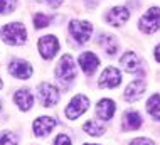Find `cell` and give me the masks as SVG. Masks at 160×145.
Instances as JSON below:
<instances>
[{
  "mask_svg": "<svg viewBox=\"0 0 160 145\" xmlns=\"http://www.w3.org/2000/svg\"><path fill=\"white\" fill-rule=\"evenodd\" d=\"M54 145H72V143H71V138H69L68 135L61 133V135H58V137H56Z\"/></svg>",
  "mask_w": 160,
  "mask_h": 145,
  "instance_id": "cell-24",
  "label": "cell"
},
{
  "mask_svg": "<svg viewBox=\"0 0 160 145\" xmlns=\"http://www.w3.org/2000/svg\"><path fill=\"white\" fill-rule=\"evenodd\" d=\"M56 78H58L64 85H69L72 80L76 78V68H74V61L69 54H64L61 61H59L58 68H56Z\"/></svg>",
  "mask_w": 160,
  "mask_h": 145,
  "instance_id": "cell-2",
  "label": "cell"
},
{
  "mask_svg": "<svg viewBox=\"0 0 160 145\" xmlns=\"http://www.w3.org/2000/svg\"><path fill=\"white\" fill-rule=\"evenodd\" d=\"M99 42H103V44H105V49H106V52H108L110 56H113L115 52L118 51V46H116L115 39L111 37V36H103Z\"/></svg>",
  "mask_w": 160,
  "mask_h": 145,
  "instance_id": "cell-20",
  "label": "cell"
},
{
  "mask_svg": "<svg viewBox=\"0 0 160 145\" xmlns=\"http://www.w3.org/2000/svg\"><path fill=\"white\" fill-rule=\"evenodd\" d=\"M155 59L160 61V44H158L157 47H155Z\"/></svg>",
  "mask_w": 160,
  "mask_h": 145,
  "instance_id": "cell-27",
  "label": "cell"
},
{
  "mask_svg": "<svg viewBox=\"0 0 160 145\" xmlns=\"http://www.w3.org/2000/svg\"><path fill=\"white\" fill-rule=\"evenodd\" d=\"M37 95L42 106H54L59 101V90L49 83H42L37 86Z\"/></svg>",
  "mask_w": 160,
  "mask_h": 145,
  "instance_id": "cell-5",
  "label": "cell"
},
{
  "mask_svg": "<svg viewBox=\"0 0 160 145\" xmlns=\"http://www.w3.org/2000/svg\"><path fill=\"white\" fill-rule=\"evenodd\" d=\"M130 145H155L152 140H148V138H143V137H140V138H135Z\"/></svg>",
  "mask_w": 160,
  "mask_h": 145,
  "instance_id": "cell-25",
  "label": "cell"
},
{
  "mask_svg": "<svg viewBox=\"0 0 160 145\" xmlns=\"http://www.w3.org/2000/svg\"><path fill=\"white\" fill-rule=\"evenodd\" d=\"M83 145H93V143H83Z\"/></svg>",
  "mask_w": 160,
  "mask_h": 145,
  "instance_id": "cell-28",
  "label": "cell"
},
{
  "mask_svg": "<svg viewBox=\"0 0 160 145\" xmlns=\"http://www.w3.org/2000/svg\"><path fill=\"white\" fill-rule=\"evenodd\" d=\"M14 101L17 103V106L22 110V111H27V110H31L32 105H34V96L27 88H22V90L15 91Z\"/></svg>",
  "mask_w": 160,
  "mask_h": 145,
  "instance_id": "cell-15",
  "label": "cell"
},
{
  "mask_svg": "<svg viewBox=\"0 0 160 145\" xmlns=\"http://www.w3.org/2000/svg\"><path fill=\"white\" fill-rule=\"evenodd\" d=\"M88 106H89V100L84 95H76L66 106V117L69 120H74V118L83 115L86 110H88Z\"/></svg>",
  "mask_w": 160,
  "mask_h": 145,
  "instance_id": "cell-6",
  "label": "cell"
},
{
  "mask_svg": "<svg viewBox=\"0 0 160 145\" xmlns=\"http://www.w3.org/2000/svg\"><path fill=\"white\" fill-rule=\"evenodd\" d=\"M59 51V41L54 36H44L39 39V52L44 59H52Z\"/></svg>",
  "mask_w": 160,
  "mask_h": 145,
  "instance_id": "cell-7",
  "label": "cell"
},
{
  "mask_svg": "<svg viewBox=\"0 0 160 145\" xmlns=\"http://www.w3.org/2000/svg\"><path fill=\"white\" fill-rule=\"evenodd\" d=\"M122 125H123V130H137L142 127V117L137 111H127Z\"/></svg>",
  "mask_w": 160,
  "mask_h": 145,
  "instance_id": "cell-17",
  "label": "cell"
},
{
  "mask_svg": "<svg viewBox=\"0 0 160 145\" xmlns=\"http://www.w3.org/2000/svg\"><path fill=\"white\" fill-rule=\"evenodd\" d=\"M122 63V68L125 69L127 73H138V74H143L142 73V68H140V59L135 56V52H125L120 59Z\"/></svg>",
  "mask_w": 160,
  "mask_h": 145,
  "instance_id": "cell-12",
  "label": "cell"
},
{
  "mask_svg": "<svg viewBox=\"0 0 160 145\" xmlns=\"http://www.w3.org/2000/svg\"><path fill=\"white\" fill-rule=\"evenodd\" d=\"M17 5V0H0V14H10Z\"/></svg>",
  "mask_w": 160,
  "mask_h": 145,
  "instance_id": "cell-23",
  "label": "cell"
},
{
  "mask_svg": "<svg viewBox=\"0 0 160 145\" xmlns=\"http://www.w3.org/2000/svg\"><path fill=\"white\" fill-rule=\"evenodd\" d=\"M120 83H122V73L116 68H106L98 80V85L101 88H116Z\"/></svg>",
  "mask_w": 160,
  "mask_h": 145,
  "instance_id": "cell-9",
  "label": "cell"
},
{
  "mask_svg": "<svg viewBox=\"0 0 160 145\" xmlns=\"http://www.w3.org/2000/svg\"><path fill=\"white\" fill-rule=\"evenodd\" d=\"M113 113H115L113 100H108V98L99 100L98 105H96V115L101 118V120H110V118H113Z\"/></svg>",
  "mask_w": 160,
  "mask_h": 145,
  "instance_id": "cell-16",
  "label": "cell"
},
{
  "mask_svg": "<svg viewBox=\"0 0 160 145\" xmlns=\"http://www.w3.org/2000/svg\"><path fill=\"white\" fill-rule=\"evenodd\" d=\"M49 24H51V17L46 15V14H37L34 17V25H36V29H44Z\"/></svg>",
  "mask_w": 160,
  "mask_h": 145,
  "instance_id": "cell-22",
  "label": "cell"
},
{
  "mask_svg": "<svg viewBox=\"0 0 160 145\" xmlns=\"http://www.w3.org/2000/svg\"><path fill=\"white\" fill-rule=\"evenodd\" d=\"M0 36L10 46H24L25 41H27V30H25L24 24L12 22V24H7L5 27H2Z\"/></svg>",
  "mask_w": 160,
  "mask_h": 145,
  "instance_id": "cell-1",
  "label": "cell"
},
{
  "mask_svg": "<svg viewBox=\"0 0 160 145\" xmlns=\"http://www.w3.org/2000/svg\"><path fill=\"white\" fill-rule=\"evenodd\" d=\"M130 17V12L127 7H113L110 12H108L106 15V20L110 22L111 25H115V27H118V25H122L123 22H127Z\"/></svg>",
  "mask_w": 160,
  "mask_h": 145,
  "instance_id": "cell-14",
  "label": "cell"
},
{
  "mask_svg": "<svg viewBox=\"0 0 160 145\" xmlns=\"http://www.w3.org/2000/svg\"><path fill=\"white\" fill-rule=\"evenodd\" d=\"M54 127H56V120H54V118H51V117H39V118H36L32 128H34L36 137H47V135L54 130Z\"/></svg>",
  "mask_w": 160,
  "mask_h": 145,
  "instance_id": "cell-10",
  "label": "cell"
},
{
  "mask_svg": "<svg viewBox=\"0 0 160 145\" xmlns=\"http://www.w3.org/2000/svg\"><path fill=\"white\" fill-rule=\"evenodd\" d=\"M0 88H2V80H0Z\"/></svg>",
  "mask_w": 160,
  "mask_h": 145,
  "instance_id": "cell-29",
  "label": "cell"
},
{
  "mask_svg": "<svg viewBox=\"0 0 160 145\" xmlns=\"http://www.w3.org/2000/svg\"><path fill=\"white\" fill-rule=\"evenodd\" d=\"M140 29L147 34H153L160 29V8L152 7L140 19Z\"/></svg>",
  "mask_w": 160,
  "mask_h": 145,
  "instance_id": "cell-4",
  "label": "cell"
},
{
  "mask_svg": "<svg viewBox=\"0 0 160 145\" xmlns=\"http://www.w3.org/2000/svg\"><path fill=\"white\" fill-rule=\"evenodd\" d=\"M42 2H47L52 8H58V7H61V3H62V0H42Z\"/></svg>",
  "mask_w": 160,
  "mask_h": 145,
  "instance_id": "cell-26",
  "label": "cell"
},
{
  "mask_svg": "<svg viewBox=\"0 0 160 145\" xmlns=\"http://www.w3.org/2000/svg\"><path fill=\"white\" fill-rule=\"evenodd\" d=\"M8 73L19 80H27L32 76V66L24 59H14L8 64Z\"/></svg>",
  "mask_w": 160,
  "mask_h": 145,
  "instance_id": "cell-8",
  "label": "cell"
},
{
  "mask_svg": "<svg viewBox=\"0 0 160 145\" xmlns=\"http://www.w3.org/2000/svg\"><path fill=\"white\" fill-rule=\"evenodd\" d=\"M0 108H2V103H0Z\"/></svg>",
  "mask_w": 160,
  "mask_h": 145,
  "instance_id": "cell-30",
  "label": "cell"
},
{
  "mask_svg": "<svg viewBox=\"0 0 160 145\" xmlns=\"http://www.w3.org/2000/svg\"><path fill=\"white\" fill-rule=\"evenodd\" d=\"M147 111L155 120H160V95H152L147 101Z\"/></svg>",
  "mask_w": 160,
  "mask_h": 145,
  "instance_id": "cell-18",
  "label": "cell"
},
{
  "mask_svg": "<svg viewBox=\"0 0 160 145\" xmlns=\"http://www.w3.org/2000/svg\"><path fill=\"white\" fill-rule=\"evenodd\" d=\"M0 145H17V137L8 130L0 132Z\"/></svg>",
  "mask_w": 160,
  "mask_h": 145,
  "instance_id": "cell-21",
  "label": "cell"
},
{
  "mask_svg": "<svg viewBox=\"0 0 160 145\" xmlns=\"http://www.w3.org/2000/svg\"><path fill=\"white\" fill-rule=\"evenodd\" d=\"M143 93H145V81L137 80V81H132L127 86L123 96H125V100H127V101H137V100L140 98Z\"/></svg>",
  "mask_w": 160,
  "mask_h": 145,
  "instance_id": "cell-13",
  "label": "cell"
},
{
  "mask_svg": "<svg viewBox=\"0 0 160 145\" xmlns=\"http://www.w3.org/2000/svg\"><path fill=\"white\" fill-rule=\"evenodd\" d=\"M79 66L81 69L86 73V74H93L96 71V68L99 66V59L96 54H93V52H83V54L79 56Z\"/></svg>",
  "mask_w": 160,
  "mask_h": 145,
  "instance_id": "cell-11",
  "label": "cell"
},
{
  "mask_svg": "<svg viewBox=\"0 0 160 145\" xmlns=\"http://www.w3.org/2000/svg\"><path fill=\"white\" fill-rule=\"evenodd\" d=\"M91 32L93 25L86 20H71V24H69V34L78 44H84L91 37Z\"/></svg>",
  "mask_w": 160,
  "mask_h": 145,
  "instance_id": "cell-3",
  "label": "cell"
},
{
  "mask_svg": "<svg viewBox=\"0 0 160 145\" xmlns=\"http://www.w3.org/2000/svg\"><path fill=\"white\" fill-rule=\"evenodd\" d=\"M83 130L86 132V133L93 135V137H99V135L105 133V127H103V125H98V123H94V122H86L84 127H83Z\"/></svg>",
  "mask_w": 160,
  "mask_h": 145,
  "instance_id": "cell-19",
  "label": "cell"
}]
</instances>
